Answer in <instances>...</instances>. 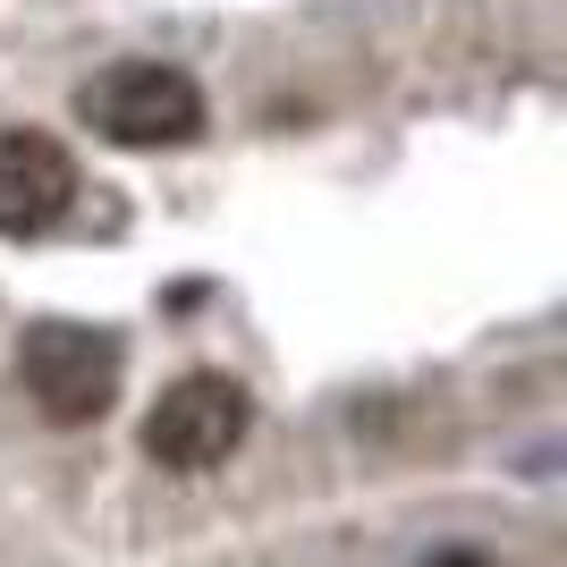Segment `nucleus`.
Returning a JSON list of instances; mask_svg holds the SVG:
<instances>
[{
  "instance_id": "1",
  "label": "nucleus",
  "mask_w": 567,
  "mask_h": 567,
  "mask_svg": "<svg viewBox=\"0 0 567 567\" xmlns=\"http://www.w3.org/2000/svg\"><path fill=\"white\" fill-rule=\"evenodd\" d=\"M76 118L127 153H169V144L204 136V85L169 60H118L76 94Z\"/></svg>"
},
{
  "instance_id": "2",
  "label": "nucleus",
  "mask_w": 567,
  "mask_h": 567,
  "mask_svg": "<svg viewBox=\"0 0 567 567\" xmlns=\"http://www.w3.org/2000/svg\"><path fill=\"white\" fill-rule=\"evenodd\" d=\"M118 364H127L118 339L94 331V322H34V331L18 339V381L51 424H94V415H111Z\"/></svg>"
},
{
  "instance_id": "3",
  "label": "nucleus",
  "mask_w": 567,
  "mask_h": 567,
  "mask_svg": "<svg viewBox=\"0 0 567 567\" xmlns=\"http://www.w3.org/2000/svg\"><path fill=\"white\" fill-rule=\"evenodd\" d=\"M246 432H255L246 381L187 373V381H169L162 399H153V415H144V450H153V466H169V474H213V466L237 457Z\"/></svg>"
},
{
  "instance_id": "4",
  "label": "nucleus",
  "mask_w": 567,
  "mask_h": 567,
  "mask_svg": "<svg viewBox=\"0 0 567 567\" xmlns=\"http://www.w3.org/2000/svg\"><path fill=\"white\" fill-rule=\"evenodd\" d=\"M76 204V162L69 144L43 127H9L0 136V237H43Z\"/></svg>"
},
{
  "instance_id": "5",
  "label": "nucleus",
  "mask_w": 567,
  "mask_h": 567,
  "mask_svg": "<svg viewBox=\"0 0 567 567\" xmlns=\"http://www.w3.org/2000/svg\"><path fill=\"white\" fill-rule=\"evenodd\" d=\"M424 567H492V559H474V550H441V559H424Z\"/></svg>"
}]
</instances>
